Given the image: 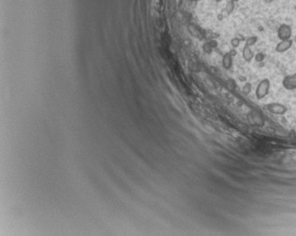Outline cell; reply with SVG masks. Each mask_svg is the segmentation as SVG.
<instances>
[{"instance_id":"12","label":"cell","mask_w":296,"mask_h":236,"mask_svg":"<svg viewBox=\"0 0 296 236\" xmlns=\"http://www.w3.org/2000/svg\"><path fill=\"white\" fill-rule=\"evenodd\" d=\"M240 42H241V39H239V38H233L232 39V40H231V45L233 46V49H235V48H237V47L240 45Z\"/></svg>"},{"instance_id":"14","label":"cell","mask_w":296,"mask_h":236,"mask_svg":"<svg viewBox=\"0 0 296 236\" xmlns=\"http://www.w3.org/2000/svg\"><path fill=\"white\" fill-rule=\"evenodd\" d=\"M203 50H204V52H205V53L210 54V53L212 52V47H211V45H209L208 43H206V44L203 45Z\"/></svg>"},{"instance_id":"1","label":"cell","mask_w":296,"mask_h":236,"mask_svg":"<svg viewBox=\"0 0 296 236\" xmlns=\"http://www.w3.org/2000/svg\"><path fill=\"white\" fill-rule=\"evenodd\" d=\"M270 81L268 79H263L260 82L256 89V97L258 100H262L267 96L270 89Z\"/></svg>"},{"instance_id":"3","label":"cell","mask_w":296,"mask_h":236,"mask_svg":"<svg viewBox=\"0 0 296 236\" xmlns=\"http://www.w3.org/2000/svg\"><path fill=\"white\" fill-rule=\"evenodd\" d=\"M291 35H292L291 27L289 25H286V23L281 25L278 29V37L280 40L290 39Z\"/></svg>"},{"instance_id":"21","label":"cell","mask_w":296,"mask_h":236,"mask_svg":"<svg viewBox=\"0 0 296 236\" xmlns=\"http://www.w3.org/2000/svg\"><path fill=\"white\" fill-rule=\"evenodd\" d=\"M294 10H295V12H296V6L294 7Z\"/></svg>"},{"instance_id":"17","label":"cell","mask_w":296,"mask_h":236,"mask_svg":"<svg viewBox=\"0 0 296 236\" xmlns=\"http://www.w3.org/2000/svg\"><path fill=\"white\" fill-rule=\"evenodd\" d=\"M189 1H200V0H189Z\"/></svg>"},{"instance_id":"4","label":"cell","mask_w":296,"mask_h":236,"mask_svg":"<svg viewBox=\"0 0 296 236\" xmlns=\"http://www.w3.org/2000/svg\"><path fill=\"white\" fill-rule=\"evenodd\" d=\"M248 120L249 122L251 123L254 126H258V127H262L264 125V119L262 115L260 112H251L248 115Z\"/></svg>"},{"instance_id":"5","label":"cell","mask_w":296,"mask_h":236,"mask_svg":"<svg viewBox=\"0 0 296 236\" xmlns=\"http://www.w3.org/2000/svg\"><path fill=\"white\" fill-rule=\"evenodd\" d=\"M283 86L288 90H293L296 88V73L288 75L283 79Z\"/></svg>"},{"instance_id":"2","label":"cell","mask_w":296,"mask_h":236,"mask_svg":"<svg viewBox=\"0 0 296 236\" xmlns=\"http://www.w3.org/2000/svg\"><path fill=\"white\" fill-rule=\"evenodd\" d=\"M266 109L271 112V113H274V114H278V115H282L284 113L287 112L288 108L278 102H273V103H269L266 105Z\"/></svg>"},{"instance_id":"18","label":"cell","mask_w":296,"mask_h":236,"mask_svg":"<svg viewBox=\"0 0 296 236\" xmlns=\"http://www.w3.org/2000/svg\"><path fill=\"white\" fill-rule=\"evenodd\" d=\"M294 42L296 43V35H295V37H294Z\"/></svg>"},{"instance_id":"16","label":"cell","mask_w":296,"mask_h":236,"mask_svg":"<svg viewBox=\"0 0 296 236\" xmlns=\"http://www.w3.org/2000/svg\"><path fill=\"white\" fill-rule=\"evenodd\" d=\"M264 1H265L266 3H272L273 1H274V0H264Z\"/></svg>"},{"instance_id":"11","label":"cell","mask_w":296,"mask_h":236,"mask_svg":"<svg viewBox=\"0 0 296 236\" xmlns=\"http://www.w3.org/2000/svg\"><path fill=\"white\" fill-rule=\"evenodd\" d=\"M234 7H235L234 2H233V1H231V0H229V1H228V3H227V5H226V12H227L228 14H231V13L233 11Z\"/></svg>"},{"instance_id":"9","label":"cell","mask_w":296,"mask_h":236,"mask_svg":"<svg viewBox=\"0 0 296 236\" xmlns=\"http://www.w3.org/2000/svg\"><path fill=\"white\" fill-rule=\"evenodd\" d=\"M257 41H258V37H256V36L249 37V38H247L246 40H245V45L251 47V46H253Z\"/></svg>"},{"instance_id":"20","label":"cell","mask_w":296,"mask_h":236,"mask_svg":"<svg viewBox=\"0 0 296 236\" xmlns=\"http://www.w3.org/2000/svg\"><path fill=\"white\" fill-rule=\"evenodd\" d=\"M216 1L217 2H220V1H222V0H216Z\"/></svg>"},{"instance_id":"8","label":"cell","mask_w":296,"mask_h":236,"mask_svg":"<svg viewBox=\"0 0 296 236\" xmlns=\"http://www.w3.org/2000/svg\"><path fill=\"white\" fill-rule=\"evenodd\" d=\"M254 56H255V55H254V53L252 52V50L250 49V47L245 45L244 49H243V57H244V59H245L246 62H250V61H251V60L254 58Z\"/></svg>"},{"instance_id":"7","label":"cell","mask_w":296,"mask_h":236,"mask_svg":"<svg viewBox=\"0 0 296 236\" xmlns=\"http://www.w3.org/2000/svg\"><path fill=\"white\" fill-rule=\"evenodd\" d=\"M222 65L225 69H230L233 67V56L230 53H226L222 58Z\"/></svg>"},{"instance_id":"15","label":"cell","mask_w":296,"mask_h":236,"mask_svg":"<svg viewBox=\"0 0 296 236\" xmlns=\"http://www.w3.org/2000/svg\"><path fill=\"white\" fill-rule=\"evenodd\" d=\"M229 53H230V55H232L233 57V56H235V55H237V52H236V50H235V49H233V50H231V51H230Z\"/></svg>"},{"instance_id":"13","label":"cell","mask_w":296,"mask_h":236,"mask_svg":"<svg viewBox=\"0 0 296 236\" xmlns=\"http://www.w3.org/2000/svg\"><path fill=\"white\" fill-rule=\"evenodd\" d=\"M254 58H255V60H256L257 62H262V61H263V59H264V55L262 54V53H259V54H257V55L254 56Z\"/></svg>"},{"instance_id":"19","label":"cell","mask_w":296,"mask_h":236,"mask_svg":"<svg viewBox=\"0 0 296 236\" xmlns=\"http://www.w3.org/2000/svg\"><path fill=\"white\" fill-rule=\"evenodd\" d=\"M231 1H233V2H236V1H239V0H231Z\"/></svg>"},{"instance_id":"6","label":"cell","mask_w":296,"mask_h":236,"mask_svg":"<svg viewBox=\"0 0 296 236\" xmlns=\"http://www.w3.org/2000/svg\"><path fill=\"white\" fill-rule=\"evenodd\" d=\"M293 41L291 39H286V40H280V42H278L276 46V51L279 54L285 53L286 51H288L289 49L291 48Z\"/></svg>"},{"instance_id":"10","label":"cell","mask_w":296,"mask_h":236,"mask_svg":"<svg viewBox=\"0 0 296 236\" xmlns=\"http://www.w3.org/2000/svg\"><path fill=\"white\" fill-rule=\"evenodd\" d=\"M251 90H252V85H251V83H245V85L242 88V92H243L244 95H248V94L251 92Z\"/></svg>"}]
</instances>
